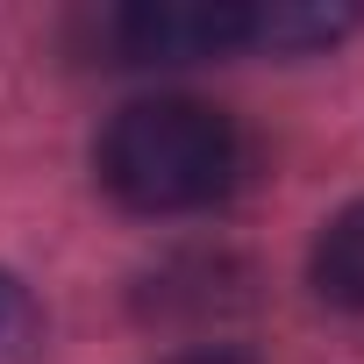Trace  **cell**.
Masks as SVG:
<instances>
[{
  "instance_id": "5",
  "label": "cell",
  "mask_w": 364,
  "mask_h": 364,
  "mask_svg": "<svg viewBox=\"0 0 364 364\" xmlns=\"http://www.w3.org/2000/svg\"><path fill=\"white\" fill-rule=\"evenodd\" d=\"M43 350V314L15 272H0V364H36Z\"/></svg>"
},
{
  "instance_id": "2",
  "label": "cell",
  "mask_w": 364,
  "mask_h": 364,
  "mask_svg": "<svg viewBox=\"0 0 364 364\" xmlns=\"http://www.w3.org/2000/svg\"><path fill=\"white\" fill-rule=\"evenodd\" d=\"M107 43L122 65H193L257 43V8L243 0H136L107 15Z\"/></svg>"
},
{
  "instance_id": "6",
  "label": "cell",
  "mask_w": 364,
  "mask_h": 364,
  "mask_svg": "<svg viewBox=\"0 0 364 364\" xmlns=\"http://www.w3.org/2000/svg\"><path fill=\"white\" fill-rule=\"evenodd\" d=\"M171 364H257L243 350H186V357H171Z\"/></svg>"
},
{
  "instance_id": "4",
  "label": "cell",
  "mask_w": 364,
  "mask_h": 364,
  "mask_svg": "<svg viewBox=\"0 0 364 364\" xmlns=\"http://www.w3.org/2000/svg\"><path fill=\"white\" fill-rule=\"evenodd\" d=\"M357 29V8H300V0H272L257 8V43L250 50H321Z\"/></svg>"
},
{
  "instance_id": "1",
  "label": "cell",
  "mask_w": 364,
  "mask_h": 364,
  "mask_svg": "<svg viewBox=\"0 0 364 364\" xmlns=\"http://www.w3.org/2000/svg\"><path fill=\"white\" fill-rule=\"evenodd\" d=\"M93 164L122 208L193 215V208L229 200L236 171H243V136L222 107H208L193 93H157V100H129L100 129Z\"/></svg>"
},
{
  "instance_id": "3",
  "label": "cell",
  "mask_w": 364,
  "mask_h": 364,
  "mask_svg": "<svg viewBox=\"0 0 364 364\" xmlns=\"http://www.w3.org/2000/svg\"><path fill=\"white\" fill-rule=\"evenodd\" d=\"M314 293L328 300V307H350V314H364V200H350L343 215H328L321 222V236H314Z\"/></svg>"
}]
</instances>
